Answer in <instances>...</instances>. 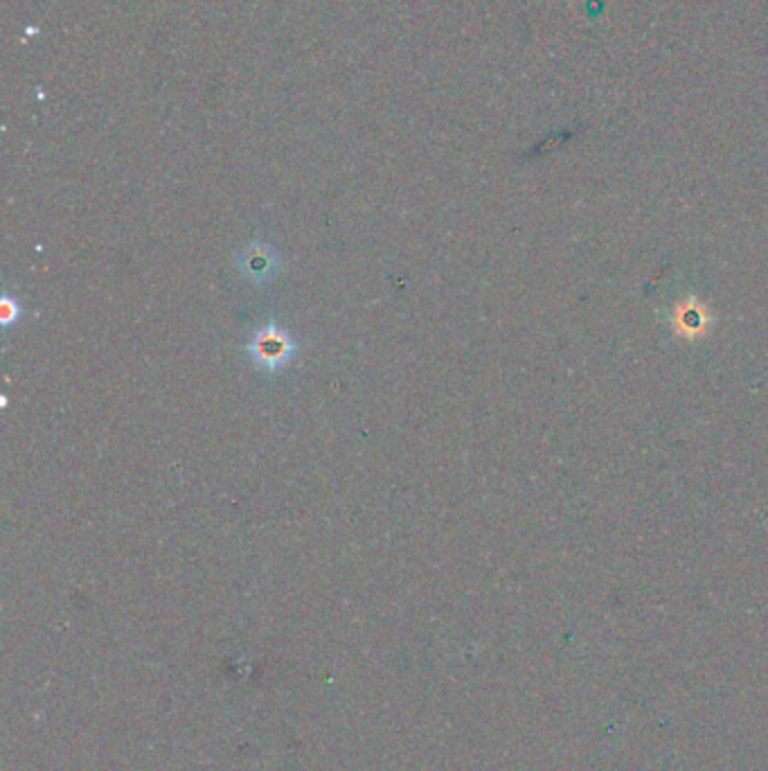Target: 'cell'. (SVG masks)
I'll list each match as a JSON object with an SVG mask.
<instances>
[{"instance_id":"obj_1","label":"cell","mask_w":768,"mask_h":771,"mask_svg":"<svg viewBox=\"0 0 768 771\" xmlns=\"http://www.w3.org/2000/svg\"><path fill=\"white\" fill-rule=\"evenodd\" d=\"M253 353L266 366H277V364L287 361V357H289V339L277 334V332H264L257 336V341L253 345Z\"/></svg>"}]
</instances>
